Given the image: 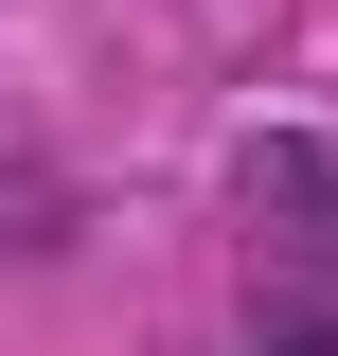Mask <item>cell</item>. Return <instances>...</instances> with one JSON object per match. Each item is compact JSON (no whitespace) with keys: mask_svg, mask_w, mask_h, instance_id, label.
<instances>
[{"mask_svg":"<svg viewBox=\"0 0 338 356\" xmlns=\"http://www.w3.org/2000/svg\"><path fill=\"white\" fill-rule=\"evenodd\" d=\"M232 196H250L267 232H303V250H338V143L321 125H267L250 161H232Z\"/></svg>","mask_w":338,"mask_h":356,"instance_id":"6da1fadb","label":"cell"},{"mask_svg":"<svg viewBox=\"0 0 338 356\" xmlns=\"http://www.w3.org/2000/svg\"><path fill=\"white\" fill-rule=\"evenodd\" d=\"M250 356H338V321H321V303H267V321H250Z\"/></svg>","mask_w":338,"mask_h":356,"instance_id":"7a4b0ae2","label":"cell"}]
</instances>
